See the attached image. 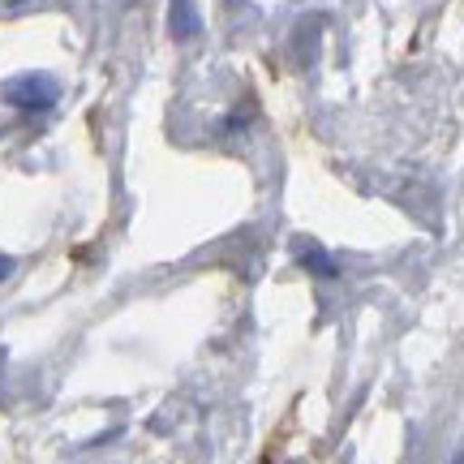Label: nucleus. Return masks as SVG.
<instances>
[{
	"instance_id": "nucleus-6",
	"label": "nucleus",
	"mask_w": 464,
	"mask_h": 464,
	"mask_svg": "<svg viewBox=\"0 0 464 464\" xmlns=\"http://www.w3.org/2000/svg\"><path fill=\"white\" fill-rule=\"evenodd\" d=\"M451 464H464V451H456V460H451Z\"/></svg>"
},
{
	"instance_id": "nucleus-1",
	"label": "nucleus",
	"mask_w": 464,
	"mask_h": 464,
	"mask_svg": "<svg viewBox=\"0 0 464 464\" xmlns=\"http://www.w3.org/2000/svg\"><path fill=\"white\" fill-rule=\"evenodd\" d=\"M5 103H14L22 112H48L52 103L61 100V82L52 73H17L9 82L0 86Z\"/></svg>"
},
{
	"instance_id": "nucleus-2",
	"label": "nucleus",
	"mask_w": 464,
	"mask_h": 464,
	"mask_svg": "<svg viewBox=\"0 0 464 464\" xmlns=\"http://www.w3.org/2000/svg\"><path fill=\"white\" fill-rule=\"evenodd\" d=\"M198 31H202L198 5H194V0H172V5H168V34H172L177 44H189Z\"/></svg>"
},
{
	"instance_id": "nucleus-5",
	"label": "nucleus",
	"mask_w": 464,
	"mask_h": 464,
	"mask_svg": "<svg viewBox=\"0 0 464 464\" xmlns=\"http://www.w3.org/2000/svg\"><path fill=\"white\" fill-rule=\"evenodd\" d=\"M22 5H31V0H0V9H9V14H14V9H22Z\"/></svg>"
},
{
	"instance_id": "nucleus-4",
	"label": "nucleus",
	"mask_w": 464,
	"mask_h": 464,
	"mask_svg": "<svg viewBox=\"0 0 464 464\" xmlns=\"http://www.w3.org/2000/svg\"><path fill=\"white\" fill-rule=\"evenodd\" d=\"M9 276H14V258H9V254H0V284L9 280Z\"/></svg>"
},
{
	"instance_id": "nucleus-3",
	"label": "nucleus",
	"mask_w": 464,
	"mask_h": 464,
	"mask_svg": "<svg viewBox=\"0 0 464 464\" xmlns=\"http://www.w3.org/2000/svg\"><path fill=\"white\" fill-rule=\"evenodd\" d=\"M293 258H297L310 276H323V280H335V263L327 258V249L314 246V241H293Z\"/></svg>"
}]
</instances>
